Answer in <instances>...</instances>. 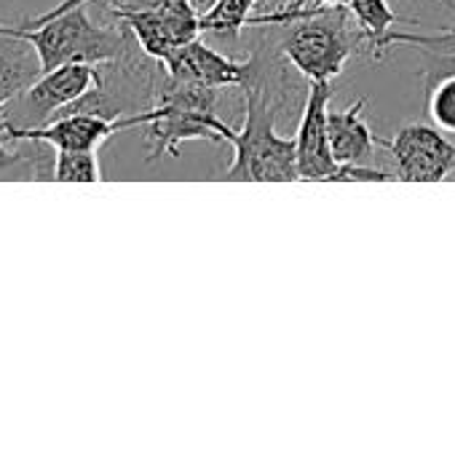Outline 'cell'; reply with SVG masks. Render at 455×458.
<instances>
[{
    "instance_id": "6da1fadb",
    "label": "cell",
    "mask_w": 455,
    "mask_h": 458,
    "mask_svg": "<svg viewBox=\"0 0 455 458\" xmlns=\"http://www.w3.org/2000/svg\"><path fill=\"white\" fill-rule=\"evenodd\" d=\"M91 0H62L51 11L19 24L5 27L0 32H13L27 38L46 70L83 62V64H105L123 59L134 48V35L126 27H105L88 16Z\"/></svg>"
},
{
    "instance_id": "7a4b0ae2",
    "label": "cell",
    "mask_w": 455,
    "mask_h": 458,
    "mask_svg": "<svg viewBox=\"0 0 455 458\" xmlns=\"http://www.w3.org/2000/svg\"><path fill=\"white\" fill-rule=\"evenodd\" d=\"M244 123L228 126L223 142L233 148V161L223 172L228 182H298L295 137L276 131V107L268 97V83L257 72L241 86Z\"/></svg>"
},
{
    "instance_id": "3957f363",
    "label": "cell",
    "mask_w": 455,
    "mask_h": 458,
    "mask_svg": "<svg viewBox=\"0 0 455 458\" xmlns=\"http://www.w3.org/2000/svg\"><path fill=\"white\" fill-rule=\"evenodd\" d=\"M220 89H206L198 83L177 81L166 70H161L156 99L145 110V137H147V161H158L161 156H177L180 145L188 140H209L223 142L225 129L231 126L217 113Z\"/></svg>"
},
{
    "instance_id": "277c9868",
    "label": "cell",
    "mask_w": 455,
    "mask_h": 458,
    "mask_svg": "<svg viewBox=\"0 0 455 458\" xmlns=\"http://www.w3.org/2000/svg\"><path fill=\"white\" fill-rule=\"evenodd\" d=\"M279 30H284V56L311 83H333L354 54L370 51V38L354 21L349 5H324Z\"/></svg>"
},
{
    "instance_id": "5b68a950",
    "label": "cell",
    "mask_w": 455,
    "mask_h": 458,
    "mask_svg": "<svg viewBox=\"0 0 455 458\" xmlns=\"http://www.w3.org/2000/svg\"><path fill=\"white\" fill-rule=\"evenodd\" d=\"M330 99L333 83L319 81L308 86L303 118L298 126V174L308 182H392L394 172L375 166H341L330 145Z\"/></svg>"
},
{
    "instance_id": "8992f818",
    "label": "cell",
    "mask_w": 455,
    "mask_h": 458,
    "mask_svg": "<svg viewBox=\"0 0 455 458\" xmlns=\"http://www.w3.org/2000/svg\"><path fill=\"white\" fill-rule=\"evenodd\" d=\"M107 13L121 21L137 46L156 62H166L174 48L201 35V11L193 0H113Z\"/></svg>"
},
{
    "instance_id": "52a82bcc",
    "label": "cell",
    "mask_w": 455,
    "mask_h": 458,
    "mask_svg": "<svg viewBox=\"0 0 455 458\" xmlns=\"http://www.w3.org/2000/svg\"><path fill=\"white\" fill-rule=\"evenodd\" d=\"M99 83L97 64H62L40 72L16 99L5 105L0 129H35L75 105Z\"/></svg>"
},
{
    "instance_id": "ba28073f",
    "label": "cell",
    "mask_w": 455,
    "mask_h": 458,
    "mask_svg": "<svg viewBox=\"0 0 455 458\" xmlns=\"http://www.w3.org/2000/svg\"><path fill=\"white\" fill-rule=\"evenodd\" d=\"M145 110L121 115V118H107L99 113H83V110H64L54 115L48 123L35 126V129H0L8 142H40L54 150H97L102 142H107L113 134L123 129H137L145 126Z\"/></svg>"
},
{
    "instance_id": "9c48e42d",
    "label": "cell",
    "mask_w": 455,
    "mask_h": 458,
    "mask_svg": "<svg viewBox=\"0 0 455 458\" xmlns=\"http://www.w3.org/2000/svg\"><path fill=\"white\" fill-rule=\"evenodd\" d=\"M381 148L394 158V174L405 182H445L455 174V145L432 123H410Z\"/></svg>"
},
{
    "instance_id": "30bf717a",
    "label": "cell",
    "mask_w": 455,
    "mask_h": 458,
    "mask_svg": "<svg viewBox=\"0 0 455 458\" xmlns=\"http://www.w3.org/2000/svg\"><path fill=\"white\" fill-rule=\"evenodd\" d=\"M260 62L255 56L249 59H231L223 51H215L201 38L188 40L185 46L174 48V54L164 62V70L188 83H198L206 89H241L255 72Z\"/></svg>"
},
{
    "instance_id": "8fae6325",
    "label": "cell",
    "mask_w": 455,
    "mask_h": 458,
    "mask_svg": "<svg viewBox=\"0 0 455 458\" xmlns=\"http://www.w3.org/2000/svg\"><path fill=\"white\" fill-rule=\"evenodd\" d=\"M365 110L367 99H357L346 110H330V145L341 166H373L381 137L370 129Z\"/></svg>"
},
{
    "instance_id": "7c38bea8",
    "label": "cell",
    "mask_w": 455,
    "mask_h": 458,
    "mask_svg": "<svg viewBox=\"0 0 455 458\" xmlns=\"http://www.w3.org/2000/svg\"><path fill=\"white\" fill-rule=\"evenodd\" d=\"M43 72L35 46L13 32H0V110Z\"/></svg>"
},
{
    "instance_id": "4fadbf2b",
    "label": "cell",
    "mask_w": 455,
    "mask_h": 458,
    "mask_svg": "<svg viewBox=\"0 0 455 458\" xmlns=\"http://www.w3.org/2000/svg\"><path fill=\"white\" fill-rule=\"evenodd\" d=\"M349 11L354 21L362 27V32L370 38V54L375 59L383 56V40L389 38V32H394L397 24H418V19L400 16L389 0H349Z\"/></svg>"
},
{
    "instance_id": "5bb4252c",
    "label": "cell",
    "mask_w": 455,
    "mask_h": 458,
    "mask_svg": "<svg viewBox=\"0 0 455 458\" xmlns=\"http://www.w3.org/2000/svg\"><path fill=\"white\" fill-rule=\"evenodd\" d=\"M255 5L257 0H215L201 13V32L233 40L241 30L249 27Z\"/></svg>"
},
{
    "instance_id": "9a60e30c",
    "label": "cell",
    "mask_w": 455,
    "mask_h": 458,
    "mask_svg": "<svg viewBox=\"0 0 455 458\" xmlns=\"http://www.w3.org/2000/svg\"><path fill=\"white\" fill-rule=\"evenodd\" d=\"M54 161H46L40 142L35 150H11L0 142V182L5 180H46L51 177Z\"/></svg>"
},
{
    "instance_id": "2e32d148",
    "label": "cell",
    "mask_w": 455,
    "mask_h": 458,
    "mask_svg": "<svg viewBox=\"0 0 455 458\" xmlns=\"http://www.w3.org/2000/svg\"><path fill=\"white\" fill-rule=\"evenodd\" d=\"M51 180L56 182H99L102 166L97 150H56Z\"/></svg>"
},
{
    "instance_id": "e0dca14e",
    "label": "cell",
    "mask_w": 455,
    "mask_h": 458,
    "mask_svg": "<svg viewBox=\"0 0 455 458\" xmlns=\"http://www.w3.org/2000/svg\"><path fill=\"white\" fill-rule=\"evenodd\" d=\"M426 115L442 131L455 134V75L440 78L426 89Z\"/></svg>"
},
{
    "instance_id": "ac0fdd59",
    "label": "cell",
    "mask_w": 455,
    "mask_h": 458,
    "mask_svg": "<svg viewBox=\"0 0 455 458\" xmlns=\"http://www.w3.org/2000/svg\"><path fill=\"white\" fill-rule=\"evenodd\" d=\"M421 56H424L426 89H429L432 83H437L440 78L455 75V51H451V54H429V51H421Z\"/></svg>"
},
{
    "instance_id": "d6986e66",
    "label": "cell",
    "mask_w": 455,
    "mask_h": 458,
    "mask_svg": "<svg viewBox=\"0 0 455 458\" xmlns=\"http://www.w3.org/2000/svg\"><path fill=\"white\" fill-rule=\"evenodd\" d=\"M193 3H196V5H198V11L204 13V11H206V8H209V5H212L215 0H193Z\"/></svg>"
},
{
    "instance_id": "ffe728a7",
    "label": "cell",
    "mask_w": 455,
    "mask_h": 458,
    "mask_svg": "<svg viewBox=\"0 0 455 458\" xmlns=\"http://www.w3.org/2000/svg\"><path fill=\"white\" fill-rule=\"evenodd\" d=\"M324 3H330V5H349V0H324Z\"/></svg>"
}]
</instances>
